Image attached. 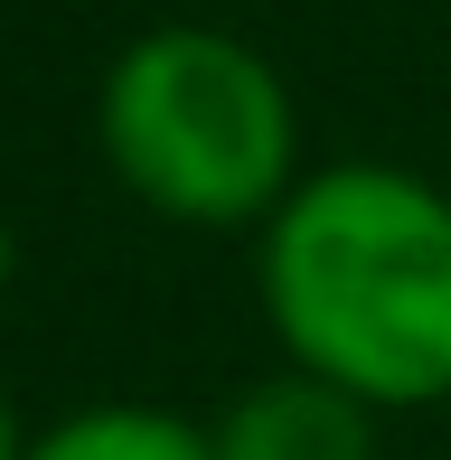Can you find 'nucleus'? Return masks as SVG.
Here are the masks:
<instances>
[{
	"label": "nucleus",
	"mask_w": 451,
	"mask_h": 460,
	"mask_svg": "<svg viewBox=\"0 0 451 460\" xmlns=\"http://www.w3.org/2000/svg\"><path fill=\"white\" fill-rule=\"evenodd\" d=\"M282 358L376 413L451 404V198L395 160H330L254 235Z\"/></svg>",
	"instance_id": "1"
},
{
	"label": "nucleus",
	"mask_w": 451,
	"mask_h": 460,
	"mask_svg": "<svg viewBox=\"0 0 451 460\" xmlns=\"http://www.w3.org/2000/svg\"><path fill=\"white\" fill-rule=\"evenodd\" d=\"M94 151L170 226H273V207L301 179V103L282 66L235 29H141L94 85Z\"/></svg>",
	"instance_id": "2"
},
{
	"label": "nucleus",
	"mask_w": 451,
	"mask_h": 460,
	"mask_svg": "<svg viewBox=\"0 0 451 460\" xmlns=\"http://www.w3.org/2000/svg\"><path fill=\"white\" fill-rule=\"evenodd\" d=\"M217 460H376V404L311 367H273L208 423Z\"/></svg>",
	"instance_id": "3"
},
{
	"label": "nucleus",
	"mask_w": 451,
	"mask_h": 460,
	"mask_svg": "<svg viewBox=\"0 0 451 460\" xmlns=\"http://www.w3.org/2000/svg\"><path fill=\"white\" fill-rule=\"evenodd\" d=\"M19 460H217V442L170 404H75L48 432H29Z\"/></svg>",
	"instance_id": "4"
},
{
	"label": "nucleus",
	"mask_w": 451,
	"mask_h": 460,
	"mask_svg": "<svg viewBox=\"0 0 451 460\" xmlns=\"http://www.w3.org/2000/svg\"><path fill=\"white\" fill-rule=\"evenodd\" d=\"M29 451V423H19V404H10V385H0V460H19Z\"/></svg>",
	"instance_id": "5"
},
{
	"label": "nucleus",
	"mask_w": 451,
	"mask_h": 460,
	"mask_svg": "<svg viewBox=\"0 0 451 460\" xmlns=\"http://www.w3.org/2000/svg\"><path fill=\"white\" fill-rule=\"evenodd\" d=\"M10 273H19V235H10V207H0V291H10Z\"/></svg>",
	"instance_id": "6"
}]
</instances>
